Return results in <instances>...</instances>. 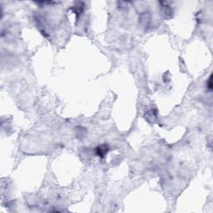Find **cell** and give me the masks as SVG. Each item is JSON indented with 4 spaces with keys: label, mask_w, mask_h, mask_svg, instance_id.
<instances>
[{
    "label": "cell",
    "mask_w": 213,
    "mask_h": 213,
    "mask_svg": "<svg viewBox=\"0 0 213 213\" xmlns=\"http://www.w3.org/2000/svg\"><path fill=\"white\" fill-rule=\"evenodd\" d=\"M107 152V146H106V145L99 146L97 148V155H99L100 156H102V157L106 155Z\"/></svg>",
    "instance_id": "cell-1"
}]
</instances>
